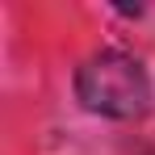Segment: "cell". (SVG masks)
I'll use <instances>...</instances> for the list:
<instances>
[{
	"instance_id": "1",
	"label": "cell",
	"mask_w": 155,
	"mask_h": 155,
	"mask_svg": "<svg viewBox=\"0 0 155 155\" xmlns=\"http://www.w3.org/2000/svg\"><path fill=\"white\" fill-rule=\"evenodd\" d=\"M76 92L92 113L143 117L151 105V80L138 59H130L122 51H101L76 71Z\"/></svg>"
}]
</instances>
